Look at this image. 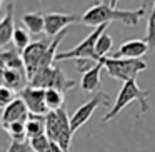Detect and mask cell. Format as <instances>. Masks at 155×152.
I'll use <instances>...</instances> for the list:
<instances>
[{"instance_id": "6da1fadb", "label": "cell", "mask_w": 155, "mask_h": 152, "mask_svg": "<svg viewBox=\"0 0 155 152\" xmlns=\"http://www.w3.org/2000/svg\"><path fill=\"white\" fill-rule=\"evenodd\" d=\"M143 15H145L143 5H140L135 10H118L117 2L110 0V2H97V5L90 7L82 15L80 24L97 29L100 25H108L110 22L117 20L128 25V27H135V25H138V22Z\"/></svg>"}, {"instance_id": "7a4b0ae2", "label": "cell", "mask_w": 155, "mask_h": 152, "mask_svg": "<svg viewBox=\"0 0 155 152\" xmlns=\"http://www.w3.org/2000/svg\"><path fill=\"white\" fill-rule=\"evenodd\" d=\"M147 97H148V92H147V90H142V89L138 87L137 79L125 82V84H122L120 90H118V95L115 97L114 105H112L110 110H108L107 114H105L104 117H102V120H104V122H110V120H114V119L117 117V115L120 114V112L124 110V109L127 107V105L130 104V102H134V100H138L142 114H147V112H148Z\"/></svg>"}, {"instance_id": "3957f363", "label": "cell", "mask_w": 155, "mask_h": 152, "mask_svg": "<svg viewBox=\"0 0 155 152\" xmlns=\"http://www.w3.org/2000/svg\"><path fill=\"white\" fill-rule=\"evenodd\" d=\"M98 62H102L104 69L112 79H117L122 84L128 80L137 79L140 72L147 70V62L142 59H112V57H104Z\"/></svg>"}, {"instance_id": "277c9868", "label": "cell", "mask_w": 155, "mask_h": 152, "mask_svg": "<svg viewBox=\"0 0 155 152\" xmlns=\"http://www.w3.org/2000/svg\"><path fill=\"white\" fill-rule=\"evenodd\" d=\"M107 27L108 25H100V27H97L92 34H88L78 45H75L74 49H70V50H67V52H58L57 57H55V62L74 59V60H92V62L97 64L98 57H97V52H95V45H97L100 35L107 30Z\"/></svg>"}, {"instance_id": "5b68a950", "label": "cell", "mask_w": 155, "mask_h": 152, "mask_svg": "<svg viewBox=\"0 0 155 152\" xmlns=\"http://www.w3.org/2000/svg\"><path fill=\"white\" fill-rule=\"evenodd\" d=\"M100 105H105V107H107V105H114L110 95L105 94V92H102V90L97 92V94H94V97H92L90 100L85 102L84 105H80V107L72 114L70 124H72V130H74V134L80 127H84V125L87 124V120L94 115V112L97 110V107H100Z\"/></svg>"}, {"instance_id": "8992f818", "label": "cell", "mask_w": 155, "mask_h": 152, "mask_svg": "<svg viewBox=\"0 0 155 152\" xmlns=\"http://www.w3.org/2000/svg\"><path fill=\"white\" fill-rule=\"evenodd\" d=\"M48 47H50V42L48 40H37V42H32V44L22 52V59H24V65H25V72H27L28 80H30V79L37 74L38 69H40L42 60H44Z\"/></svg>"}, {"instance_id": "52a82bcc", "label": "cell", "mask_w": 155, "mask_h": 152, "mask_svg": "<svg viewBox=\"0 0 155 152\" xmlns=\"http://www.w3.org/2000/svg\"><path fill=\"white\" fill-rule=\"evenodd\" d=\"M20 99L25 102L30 115H40V117H47L50 114L45 102V90L44 89H35L28 85L25 90L20 92Z\"/></svg>"}, {"instance_id": "ba28073f", "label": "cell", "mask_w": 155, "mask_h": 152, "mask_svg": "<svg viewBox=\"0 0 155 152\" xmlns=\"http://www.w3.org/2000/svg\"><path fill=\"white\" fill-rule=\"evenodd\" d=\"M82 17L75 14H58V12H48L45 14V34L48 37L55 39L57 35H60L62 32H65V29L68 25L80 22Z\"/></svg>"}, {"instance_id": "9c48e42d", "label": "cell", "mask_w": 155, "mask_h": 152, "mask_svg": "<svg viewBox=\"0 0 155 152\" xmlns=\"http://www.w3.org/2000/svg\"><path fill=\"white\" fill-rule=\"evenodd\" d=\"M30 117V112H28L25 102L20 97H17L10 105L4 107L2 110V127L7 129L8 125L15 124V122H27Z\"/></svg>"}, {"instance_id": "30bf717a", "label": "cell", "mask_w": 155, "mask_h": 152, "mask_svg": "<svg viewBox=\"0 0 155 152\" xmlns=\"http://www.w3.org/2000/svg\"><path fill=\"white\" fill-rule=\"evenodd\" d=\"M147 50H150L148 44L142 39H132L127 40L118 47V50L115 54H112V59H142V55L147 54Z\"/></svg>"}, {"instance_id": "8fae6325", "label": "cell", "mask_w": 155, "mask_h": 152, "mask_svg": "<svg viewBox=\"0 0 155 152\" xmlns=\"http://www.w3.org/2000/svg\"><path fill=\"white\" fill-rule=\"evenodd\" d=\"M2 87H7L14 92L20 94L28 87V77L25 70H12V69H2Z\"/></svg>"}, {"instance_id": "7c38bea8", "label": "cell", "mask_w": 155, "mask_h": 152, "mask_svg": "<svg viewBox=\"0 0 155 152\" xmlns=\"http://www.w3.org/2000/svg\"><path fill=\"white\" fill-rule=\"evenodd\" d=\"M102 62H98L95 67H92L90 70H87L84 75H82V80H80V87L84 92H100L98 87H100V74H102Z\"/></svg>"}, {"instance_id": "4fadbf2b", "label": "cell", "mask_w": 155, "mask_h": 152, "mask_svg": "<svg viewBox=\"0 0 155 152\" xmlns=\"http://www.w3.org/2000/svg\"><path fill=\"white\" fill-rule=\"evenodd\" d=\"M14 10H15V5L14 4H7V14H5L4 20L0 22V45L4 47L7 45L8 42L14 39Z\"/></svg>"}, {"instance_id": "5bb4252c", "label": "cell", "mask_w": 155, "mask_h": 152, "mask_svg": "<svg viewBox=\"0 0 155 152\" xmlns=\"http://www.w3.org/2000/svg\"><path fill=\"white\" fill-rule=\"evenodd\" d=\"M22 24L27 27L30 34H42V32H45V14L28 12L22 17Z\"/></svg>"}, {"instance_id": "9a60e30c", "label": "cell", "mask_w": 155, "mask_h": 152, "mask_svg": "<svg viewBox=\"0 0 155 152\" xmlns=\"http://www.w3.org/2000/svg\"><path fill=\"white\" fill-rule=\"evenodd\" d=\"M0 62L2 69H12V70H25L22 54L15 50H2L0 52Z\"/></svg>"}, {"instance_id": "2e32d148", "label": "cell", "mask_w": 155, "mask_h": 152, "mask_svg": "<svg viewBox=\"0 0 155 152\" xmlns=\"http://www.w3.org/2000/svg\"><path fill=\"white\" fill-rule=\"evenodd\" d=\"M77 85V82L72 80V79H68L67 75H65V72L62 70L60 67H57L55 65V74H54V82H52V89H55V90H60V92H67V90H72V89Z\"/></svg>"}, {"instance_id": "e0dca14e", "label": "cell", "mask_w": 155, "mask_h": 152, "mask_svg": "<svg viewBox=\"0 0 155 152\" xmlns=\"http://www.w3.org/2000/svg\"><path fill=\"white\" fill-rule=\"evenodd\" d=\"M45 102H47L48 110L57 112V110H60V109H64L65 94L60 90H55V89H48V90H45Z\"/></svg>"}, {"instance_id": "ac0fdd59", "label": "cell", "mask_w": 155, "mask_h": 152, "mask_svg": "<svg viewBox=\"0 0 155 152\" xmlns=\"http://www.w3.org/2000/svg\"><path fill=\"white\" fill-rule=\"evenodd\" d=\"M45 134V117L40 115H30L27 120V137L34 139L37 135Z\"/></svg>"}, {"instance_id": "d6986e66", "label": "cell", "mask_w": 155, "mask_h": 152, "mask_svg": "<svg viewBox=\"0 0 155 152\" xmlns=\"http://www.w3.org/2000/svg\"><path fill=\"white\" fill-rule=\"evenodd\" d=\"M5 130L12 137V142H25L27 139V122H15V124L8 125Z\"/></svg>"}, {"instance_id": "ffe728a7", "label": "cell", "mask_w": 155, "mask_h": 152, "mask_svg": "<svg viewBox=\"0 0 155 152\" xmlns=\"http://www.w3.org/2000/svg\"><path fill=\"white\" fill-rule=\"evenodd\" d=\"M112 45H114V39H112V35H108L107 30H105L104 34L100 35L97 45H95V52H97L98 60L104 59V57H107V54L112 50Z\"/></svg>"}, {"instance_id": "44dd1931", "label": "cell", "mask_w": 155, "mask_h": 152, "mask_svg": "<svg viewBox=\"0 0 155 152\" xmlns=\"http://www.w3.org/2000/svg\"><path fill=\"white\" fill-rule=\"evenodd\" d=\"M12 40H14V44H15V49H17L20 54L32 44V42H30V34H28L24 27H17V29H15L14 39H12Z\"/></svg>"}, {"instance_id": "7402d4cb", "label": "cell", "mask_w": 155, "mask_h": 152, "mask_svg": "<svg viewBox=\"0 0 155 152\" xmlns=\"http://www.w3.org/2000/svg\"><path fill=\"white\" fill-rule=\"evenodd\" d=\"M28 142H30V147L34 152H50L52 140L47 137V134H42V135H37L34 139H28Z\"/></svg>"}, {"instance_id": "603a6c76", "label": "cell", "mask_w": 155, "mask_h": 152, "mask_svg": "<svg viewBox=\"0 0 155 152\" xmlns=\"http://www.w3.org/2000/svg\"><path fill=\"white\" fill-rule=\"evenodd\" d=\"M145 42L148 44L150 49H155V2L152 7V14L148 17V24H147V30H145Z\"/></svg>"}, {"instance_id": "cb8c5ba5", "label": "cell", "mask_w": 155, "mask_h": 152, "mask_svg": "<svg viewBox=\"0 0 155 152\" xmlns=\"http://www.w3.org/2000/svg\"><path fill=\"white\" fill-rule=\"evenodd\" d=\"M15 99H17V97H15V92L14 90H10V89H7V87L0 89V104H2V107L10 105Z\"/></svg>"}, {"instance_id": "d4e9b609", "label": "cell", "mask_w": 155, "mask_h": 152, "mask_svg": "<svg viewBox=\"0 0 155 152\" xmlns=\"http://www.w3.org/2000/svg\"><path fill=\"white\" fill-rule=\"evenodd\" d=\"M5 152H34V150L30 147V142L25 140V142H12L10 147Z\"/></svg>"}, {"instance_id": "484cf974", "label": "cell", "mask_w": 155, "mask_h": 152, "mask_svg": "<svg viewBox=\"0 0 155 152\" xmlns=\"http://www.w3.org/2000/svg\"><path fill=\"white\" fill-rule=\"evenodd\" d=\"M50 152H65L64 149L60 147L58 144H55V142H52V147H50Z\"/></svg>"}]
</instances>
